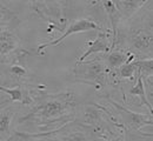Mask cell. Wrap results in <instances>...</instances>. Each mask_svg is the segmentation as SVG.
Wrapping results in <instances>:
<instances>
[{
    "mask_svg": "<svg viewBox=\"0 0 153 141\" xmlns=\"http://www.w3.org/2000/svg\"><path fill=\"white\" fill-rule=\"evenodd\" d=\"M78 108L76 94L73 91H62L54 94L38 93L33 108L19 123H36L41 129H57L74 121Z\"/></svg>",
    "mask_w": 153,
    "mask_h": 141,
    "instance_id": "6da1fadb",
    "label": "cell"
},
{
    "mask_svg": "<svg viewBox=\"0 0 153 141\" xmlns=\"http://www.w3.org/2000/svg\"><path fill=\"white\" fill-rule=\"evenodd\" d=\"M119 46H124V48L120 49L130 52L135 59H152V16L147 19L146 13L141 19H135L131 22L130 26L119 28L115 48Z\"/></svg>",
    "mask_w": 153,
    "mask_h": 141,
    "instance_id": "7a4b0ae2",
    "label": "cell"
},
{
    "mask_svg": "<svg viewBox=\"0 0 153 141\" xmlns=\"http://www.w3.org/2000/svg\"><path fill=\"white\" fill-rule=\"evenodd\" d=\"M25 141H102L107 140L101 133L82 125L78 121H72L53 131L42 132L38 134L16 133Z\"/></svg>",
    "mask_w": 153,
    "mask_h": 141,
    "instance_id": "3957f363",
    "label": "cell"
},
{
    "mask_svg": "<svg viewBox=\"0 0 153 141\" xmlns=\"http://www.w3.org/2000/svg\"><path fill=\"white\" fill-rule=\"evenodd\" d=\"M18 25H8L0 28V63L11 65L19 62L21 58L31 54V52L21 46L17 33Z\"/></svg>",
    "mask_w": 153,
    "mask_h": 141,
    "instance_id": "277c9868",
    "label": "cell"
},
{
    "mask_svg": "<svg viewBox=\"0 0 153 141\" xmlns=\"http://www.w3.org/2000/svg\"><path fill=\"white\" fill-rule=\"evenodd\" d=\"M72 73L76 81L94 86L96 88L105 87L108 83L110 78V71L102 59L99 58L76 62Z\"/></svg>",
    "mask_w": 153,
    "mask_h": 141,
    "instance_id": "5b68a950",
    "label": "cell"
},
{
    "mask_svg": "<svg viewBox=\"0 0 153 141\" xmlns=\"http://www.w3.org/2000/svg\"><path fill=\"white\" fill-rule=\"evenodd\" d=\"M32 10L40 16L44 20H46L53 28L62 32L66 28L67 17L65 16L67 2H41V1H32L30 2Z\"/></svg>",
    "mask_w": 153,
    "mask_h": 141,
    "instance_id": "8992f818",
    "label": "cell"
},
{
    "mask_svg": "<svg viewBox=\"0 0 153 141\" xmlns=\"http://www.w3.org/2000/svg\"><path fill=\"white\" fill-rule=\"evenodd\" d=\"M108 102L117 109L119 113V118L121 120V126L131 133L141 132V129L146 126H152V114H144V113H135L133 111L126 108L125 106L120 105L111 98H107Z\"/></svg>",
    "mask_w": 153,
    "mask_h": 141,
    "instance_id": "52a82bcc",
    "label": "cell"
},
{
    "mask_svg": "<svg viewBox=\"0 0 153 141\" xmlns=\"http://www.w3.org/2000/svg\"><path fill=\"white\" fill-rule=\"evenodd\" d=\"M104 28L97 22L92 20L90 18H80L76 20L72 21L70 25L66 26V28L64 30V33H61L60 37H58L57 39L51 41H46L44 44H40L38 46V53H41L45 48L50 47V46H56L58 44H60L62 40H65L67 37H70L71 34H76V33H82V32H88V31H102Z\"/></svg>",
    "mask_w": 153,
    "mask_h": 141,
    "instance_id": "ba28073f",
    "label": "cell"
},
{
    "mask_svg": "<svg viewBox=\"0 0 153 141\" xmlns=\"http://www.w3.org/2000/svg\"><path fill=\"white\" fill-rule=\"evenodd\" d=\"M111 32L107 30H102L100 32H98L96 39L92 41H88V46L86 47V51L76 59V62H82V61L87 60V58H90L92 54L97 53H108L111 51Z\"/></svg>",
    "mask_w": 153,
    "mask_h": 141,
    "instance_id": "9c48e42d",
    "label": "cell"
},
{
    "mask_svg": "<svg viewBox=\"0 0 153 141\" xmlns=\"http://www.w3.org/2000/svg\"><path fill=\"white\" fill-rule=\"evenodd\" d=\"M0 92L7 94L12 102H19L24 106H31L34 103L32 91L28 89L27 85H16L14 87H5L0 85Z\"/></svg>",
    "mask_w": 153,
    "mask_h": 141,
    "instance_id": "30bf717a",
    "label": "cell"
},
{
    "mask_svg": "<svg viewBox=\"0 0 153 141\" xmlns=\"http://www.w3.org/2000/svg\"><path fill=\"white\" fill-rule=\"evenodd\" d=\"M101 59L110 72H115L120 66L133 61L135 58L133 54H131L130 52H127L125 49L115 48L113 51H110L108 53H106Z\"/></svg>",
    "mask_w": 153,
    "mask_h": 141,
    "instance_id": "8fae6325",
    "label": "cell"
},
{
    "mask_svg": "<svg viewBox=\"0 0 153 141\" xmlns=\"http://www.w3.org/2000/svg\"><path fill=\"white\" fill-rule=\"evenodd\" d=\"M105 13L107 14V18L110 19V24H111V37H112V40H111V51H113L117 46V37H118V32H119V28L121 26V18H120V14L115 7L114 2L113 1H101L99 4Z\"/></svg>",
    "mask_w": 153,
    "mask_h": 141,
    "instance_id": "7c38bea8",
    "label": "cell"
},
{
    "mask_svg": "<svg viewBox=\"0 0 153 141\" xmlns=\"http://www.w3.org/2000/svg\"><path fill=\"white\" fill-rule=\"evenodd\" d=\"M120 14L121 22L124 21H128L132 19L134 16L144 7L149 4V1L146 0H119V1H113Z\"/></svg>",
    "mask_w": 153,
    "mask_h": 141,
    "instance_id": "4fadbf2b",
    "label": "cell"
},
{
    "mask_svg": "<svg viewBox=\"0 0 153 141\" xmlns=\"http://www.w3.org/2000/svg\"><path fill=\"white\" fill-rule=\"evenodd\" d=\"M16 114V109L12 105L0 109V141H10L12 139L11 122Z\"/></svg>",
    "mask_w": 153,
    "mask_h": 141,
    "instance_id": "5bb4252c",
    "label": "cell"
},
{
    "mask_svg": "<svg viewBox=\"0 0 153 141\" xmlns=\"http://www.w3.org/2000/svg\"><path fill=\"white\" fill-rule=\"evenodd\" d=\"M128 95L138 97V98L140 99V101H141V105L146 106V107L149 108V113L152 114L153 113L152 103L147 99L146 91H145V85H144V80H143V77H141L140 74H138L137 79L134 81V85L132 86V88L128 91Z\"/></svg>",
    "mask_w": 153,
    "mask_h": 141,
    "instance_id": "9a60e30c",
    "label": "cell"
},
{
    "mask_svg": "<svg viewBox=\"0 0 153 141\" xmlns=\"http://www.w3.org/2000/svg\"><path fill=\"white\" fill-rule=\"evenodd\" d=\"M8 25H19L18 14L0 1V28Z\"/></svg>",
    "mask_w": 153,
    "mask_h": 141,
    "instance_id": "2e32d148",
    "label": "cell"
},
{
    "mask_svg": "<svg viewBox=\"0 0 153 141\" xmlns=\"http://www.w3.org/2000/svg\"><path fill=\"white\" fill-rule=\"evenodd\" d=\"M134 67L137 68L138 74L143 77V79L151 78L153 74V59H134L132 61Z\"/></svg>",
    "mask_w": 153,
    "mask_h": 141,
    "instance_id": "e0dca14e",
    "label": "cell"
},
{
    "mask_svg": "<svg viewBox=\"0 0 153 141\" xmlns=\"http://www.w3.org/2000/svg\"><path fill=\"white\" fill-rule=\"evenodd\" d=\"M8 75L17 81H24V83L26 85V81L28 79V71L22 65L14 62V63H11L8 67Z\"/></svg>",
    "mask_w": 153,
    "mask_h": 141,
    "instance_id": "ac0fdd59",
    "label": "cell"
},
{
    "mask_svg": "<svg viewBox=\"0 0 153 141\" xmlns=\"http://www.w3.org/2000/svg\"><path fill=\"white\" fill-rule=\"evenodd\" d=\"M117 74H118V78L121 80V79H128V80H132L134 78V81L138 77V72H137V68L134 67V65L131 62H127V63H124L123 66H120L118 69H117Z\"/></svg>",
    "mask_w": 153,
    "mask_h": 141,
    "instance_id": "d6986e66",
    "label": "cell"
},
{
    "mask_svg": "<svg viewBox=\"0 0 153 141\" xmlns=\"http://www.w3.org/2000/svg\"><path fill=\"white\" fill-rule=\"evenodd\" d=\"M102 141H126V129L124 133L117 135L114 138H111V139H107V140H102Z\"/></svg>",
    "mask_w": 153,
    "mask_h": 141,
    "instance_id": "ffe728a7",
    "label": "cell"
}]
</instances>
